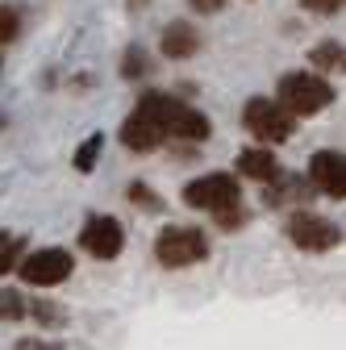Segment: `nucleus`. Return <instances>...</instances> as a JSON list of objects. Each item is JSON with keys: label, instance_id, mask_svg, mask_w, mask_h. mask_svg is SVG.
Returning a JSON list of instances; mask_svg holds the SVG:
<instances>
[{"label": "nucleus", "instance_id": "9d476101", "mask_svg": "<svg viewBox=\"0 0 346 350\" xmlns=\"http://www.w3.org/2000/svg\"><path fill=\"white\" fill-rule=\"evenodd\" d=\"M209 134H213V121H209L200 109H192V105H184V100H176V96L167 100V138L209 142Z\"/></svg>", "mask_w": 346, "mask_h": 350}, {"label": "nucleus", "instance_id": "ddd939ff", "mask_svg": "<svg viewBox=\"0 0 346 350\" xmlns=\"http://www.w3.org/2000/svg\"><path fill=\"white\" fill-rule=\"evenodd\" d=\"M300 196H305V180H300V175H284V171H280L276 180L267 184V196H263V200H267L271 208H280V204H292V200H300Z\"/></svg>", "mask_w": 346, "mask_h": 350}, {"label": "nucleus", "instance_id": "9b49d317", "mask_svg": "<svg viewBox=\"0 0 346 350\" xmlns=\"http://www.w3.org/2000/svg\"><path fill=\"white\" fill-rule=\"evenodd\" d=\"M159 51L167 59H192L200 51V29H192L188 21H171L159 38Z\"/></svg>", "mask_w": 346, "mask_h": 350}, {"label": "nucleus", "instance_id": "f257e3e1", "mask_svg": "<svg viewBox=\"0 0 346 350\" xmlns=\"http://www.w3.org/2000/svg\"><path fill=\"white\" fill-rule=\"evenodd\" d=\"M167 92H146V96H138V105L129 109V117H125V125H121V142L129 146V150H138V154H146V150H155V146H163L167 142Z\"/></svg>", "mask_w": 346, "mask_h": 350}, {"label": "nucleus", "instance_id": "f03ea898", "mask_svg": "<svg viewBox=\"0 0 346 350\" xmlns=\"http://www.w3.org/2000/svg\"><path fill=\"white\" fill-rule=\"evenodd\" d=\"M271 100L280 109H288L292 117H313V113H321L334 100V88L317 71H288V75H280Z\"/></svg>", "mask_w": 346, "mask_h": 350}, {"label": "nucleus", "instance_id": "1a4fd4ad", "mask_svg": "<svg viewBox=\"0 0 346 350\" xmlns=\"http://www.w3.org/2000/svg\"><path fill=\"white\" fill-rule=\"evenodd\" d=\"M309 184L330 200L346 196V159H342V150H317L309 159Z\"/></svg>", "mask_w": 346, "mask_h": 350}, {"label": "nucleus", "instance_id": "aec40b11", "mask_svg": "<svg viewBox=\"0 0 346 350\" xmlns=\"http://www.w3.org/2000/svg\"><path fill=\"white\" fill-rule=\"evenodd\" d=\"M125 196H129V204H142V208H150V213H155V208H163V200H159L146 184H138V180L125 188Z\"/></svg>", "mask_w": 346, "mask_h": 350}, {"label": "nucleus", "instance_id": "412c9836", "mask_svg": "<svg viewBox=\"0 0 346 350\" xmlns=\"http://www.w3.org/2000/svg\"><path fill=\"white\" fill-rule=\"evenodd\" d=\"M142 71H146V51H142V46H129V51H125V67H121V75H125V79H134V75H142Z\"/></svg>", "mask_w": 346, "mask_h": 350}, {"label": "nucleus", "instance_id": "4468645a", "mask_svg": "<svg viewBox=\"0 0 346 350\" xmlns=\"http://www.w3.org/2000/svg\"><path fill=\"white\" fill-rule=\"evenodd\" d=\"M342 59H346V46L338 38H330V42H317V46L309 51V63L317 67V71H342Z\"/></svg>", "mask_w": 346, "mask_h": 350}, {"label": "nucleus", "instance_id": "4be33fe9", "mask_svg": "<svg viewBox=\"0 0 346 350\" xmlns=\"http://www.w3.org/2000/svg\"><path fill=\"white\" fill-rule=\"evenodd\" d=\"M246 217H250V213L238 204V208H230V213L217 217V226H222V230H242V226H246Z\"/></svg>", "mask_w": 346, "mask_h": 350}, {"label": "nucleus", "instance_id": "20e7f679", "mask_svg": "<svg viewBox=\"0 0 346 350\" xmlns=\"http://www.w3.org/2000/svg\"><path fill=\"white\" fill-rule=\"evenodd\" d=\"M242 129L271 150V146H280V142H288V138H292L296 117H292L288 109H280L271 96H254V100H246V105H242Z\"/></svg>", "mask_w": 346, "mask_h": 350}, {"label": "nucleus", "instance_id": "a211bd4d", "mask_svg": "<svg viewBox=\"0 0 346 350\" xmlns=\"http://www.w3.org/2000/svg\"><path fill=\"white\" fill-rule=\"evenodd\" d=\"M17 33H21V13L13 5H0V46H9Z\"/></svg>", "mask_w": 346, "mask_h": 350}, {"label": "nucleus", "instance_id": "0eeeda50", "mask_svg": "<svg viewBox=\"0 0 346 350\" xmlns=\"http://www.w3.org/2000/svg\"><path fill=\"white\" fill-rule=\"evenodd\" d=\"M288 238H292V246H300V250H309V254H321V250H330V246H338L342 242V230L330 221V217H321V213H309V208H296L292 217H288Z\"/></svg>", "mask_w": 346, "mask_h": 350}, {"label": "nucleus", "instance_id": "bb28decb", "mask_svg": "<svg viewBox=\"0 0 346 350\" xmlns=\"http://www.w3.org/2000/svg\"><path fill=\"white\" fill-rule=\"evenodd\" d=\"M0 129H5V113H0Z\"/></svg>", "mask_w": 346, "mask_h": 350}, {"label": "nucleus", "instance_id": "6ab92c4d", "mask_svg": "<svg viewBox=\"0 0 346 350\" xmlns=\"http://www.w3.org/2000/svg\"><path fill=\"white\" fill-rule=\"evenodd\" d=\"M21 254H25V242H21V238H9L5 246H0V275L13 271L17 262H21Z\"/></svg>", "mask_w": 346, "mask_h": 350}, {"label": "nucleus", "instance_id": "6e6552de", "mask_svg": "<svg viewBox=\"0 0 346 350\" xmlns=\"http://www.w3.org/2000/svg\"><path fill=\"white\" fill-rule=\"evenodd\" d=\"M79 246L92 258L109 262V258H117L125 250V230H121L117 217H88V226L79 230Z\"/></svg>", "mask_w": 346, "mask_h": 350}, {"label": "nucleus", "instance_id": "7ed1b4c3", "mask_svg": "<svg viewBox=\"0 0 346 350\" xmlns=\"http://www.w3.org/2000/svg\"><path fill=\"white\" fill-rule=\"evenodd\" d=\"M155 258L163 262V267H171V271L196 267V262L209 258V238L196 226H167L155 238Z\"/></svg>", "mask_w": 346, "mask_h": 350}, {"label": "nucleus", "instance_id": "423d86ee", "mask_svg": "<svg viewBox=\"0 0 346 350\" xmlns=\"http://www.w3.org/2000/svg\"><path fill=\"white\" fill-rule=\"evenodd\" d=\"M17 271H21V280L34 284V288H55V284H63V280L75 271V258H71V250H63V246H42V250L21 254Z\"/></svg>", "mask_w": 346, "mask_h": 350}, {"label": "nucleus", "instance_id": "f3484780", "mask_svg": "<svg viewBox=\"0 0 346 350\" xmlns=\"http://www.w3.org/2000/svg\"><path fill=\"white\" fill-rule=\"evenodd\" d=\"M21 317H25V300H21V292L0 288V321H21Z\"/></svg>", "mask_w": 346, "mask_h": 350}, {"label": "nucleus", "instance_id": "2eb2a0df", "mask_svg": "<svg viewBox=\"0 0 346 350\" xmlns=\"http://www.w3.org/2000/svg\"><path fill=\"white\" fill-rule=\"evenodd\" d=\"M29 317L38 321V329H63L67 309H63V304H55V300H34L29 304Z\"/></svg>", "mask_w": 346, "mask_h": 350}, {"label": "nucleus", "instance_id": "39448f33", "mask_svg": "<svg viewBox=\"0 0 346 350\" xmlns=\"http://www.w3.org/2000/svg\"><path fill=\"white\" fill-rule=\"evenodd\" d=\"M184 204H188V208H204V213H213V217L238 208V204H242L238 175H230V171H209V175H200V180H192V184L184 188Z\"/></svg>", "mask_w": 346, "mask_h": 350}, {"label": "nucleus", "instance_id": "5701e85b", "mask_svg": "<svg viewBox=\"0 0 346 350\" xmlns=\"http://www.w3.org/2000/svg\"><path fill=\"white\" fill-rule=\"evenodd\" d=\"M300 5H305L309 13H338L346 0H300Z\"/></svg>", "mask_w": 346, "mask_h": 350}, {"label": "nucleus", "instance_id": "f8f14e48", "mask_svg": "<svg viewBox=\"0 0 346 350\" xmlns=\"http://www.w3.org/2000/svg\"><path fill=\"white\" fill-rule=\"evenodd\" d=\"M238 175H246V180H258V184H271L280 175V163L267 146H250L238 154Z\"/></svg>", "mask_w": 346, "mask_h": 350}, {"label": "nucleus", "instance_id": "b1692460", "mask_svg": "<svg viewBox=\"0 0 346 350\" xmlns=\"http://www.w3.org/2000/svg\"><path fill=\"white\" fill-rule=\"evenodd\" d=\"M13 350H63L59 342H46V338H21Z\"/></svg>", "mask_w": 346, "mask_h": 350}, {"label": "nucleus", "instance_id": "393cba45", "mask_svg": "<svg viewBox=\"0 0 346 350\" xmlns=\"http://www.w3.org/2000/svg\"><path fill=\"white\" fill-rule=\"evenodd\" d=\"M188 5H192L196 13H222V9H226V0H188Z\"/></svg>", "mask_w": 346, "mask_h": 350}, {"label": "nucleus", "instance_id": "dca6fc26", "mask_svg": "<svg viewBox=\"0 0 346 350\" xmlns=\"http://www.w3.org/2000/svg\"><path fill=\"white\" fill-rule=\"evenodd\" d=\"M101 150H105V134H92V138H83V142H79V150H75V171H79V175H88V171L96 167Z\"/></svg>", "mask_w": 346, "mask_h": 350}, {"label": "nucleus", "instance_id": "cd10ccee", "mask_svg": "<svg viewBox=\"0 0 346 350\" xmlns=\"http://www.w3.org/2000/svg\"><path fill=\"white\" fill-rule=\"evenodd\" d=\"M134 5H146V0H134Z\"/></svg>", "mask_w": 346, "mask_h": 350}, {"label": "nucleus", "instance_id": "a878e982", "mask_svg": "<svg viewBox=\"0 0 346 350\" xmlns=\"http://www.w3.org/2000/svg\"><path fill=\"white\" fill-rule=\"evenodd\" d=\"M5 242H9V234H5V230H0V246H5Z\"/></svg>", "mask_w": 346, "mask_h": 350}]
</instances>
